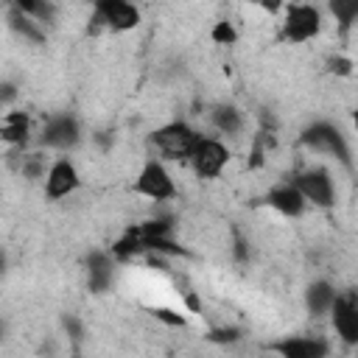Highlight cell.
<instances>
[{"mask_svg": "<svg viewBox=\"0 0 358 358\" xmlns=\"http://www.w3.org/2000/svg\"><path fill=\"white\" fill-rule=\"evenodd\" d=\"M330 11L336 14V20H338V25H341V28H350V25H352V20L358 17V3L336 0V3H330Z\"/></svg>", "mask_w": 358, "mask_h": 358, "instance_id": "cell-23", "label": "cell"}, {"mask_svg": "<svg viewBox=\"0 0 358 358\" xmlns=\"http://www.w3.org/2000/svg\"><path fill=\"white\" fill-rule=\"evenodd\" d=\"M151 313H154V319H159L168 327H185V316L179 310H173V308H154Z\"/></svg>", "mask_w": 358, "mask_h": 358, "instance_id": "cell-24", "label": "cell"}, {"mask_svg": "<svg viewBox=\"0 0 358 358\" xmlns=\"http://www.w3.org/2000/svg\"><path fill=\"white\" fill-rule=\"evenodd\" d=\"M327 313H330V322H333L338 338L347 347H355L358 344V299H355V294L352 291L336 294Z\"/></svg>", "mask_w": 358, "mask_h": 358, "instance_id": "cell-9", "label": "cell"}, {"mask_svg": "<svg viewBox=\"0 0 358 358\" xmlns=\"http://www.w3.org/2000/svg\"><path fill=\"white\" fill-rule=\"evenodd\" d=\"M291 185L299 190V196L305 199V204H313V207H333L336 204V185H333V176L327 168H305L299 171Z\"/></svg>", "mask_w": 358, "mask_h": 358, "instance_id": "cell-4", "label": "cell"}, {"mask_svg": "<svg viewBox=\"0 0 358 358\" xmlns=\"http://www.w3.org/2000/svg\"><path fill=\"white\" fill-rule=\"evenodd\" d=\"M28 134H31V117L28 112H6L3 120H0V140L6 145H11L14 151H22L25 143H28Z\"/></svg>", "mask_w": 358, "mask_h": 358, "instance_id": "cell-14", "label": "cell"}, {"mask_svg": "<svg viewBox=\"0 0 358 358\" xmlns=\"http://www.w3.org/2000/svg\"><path fill=\"white\" fill-rule=\"evenodd\" d=\"M199 137H201V131H196L190 123L171 120V123L159 126L157 131H151V145L157 148V154L162 159H190Z\"/></svg>", "mask_w": 358, "mask_h": 358, "instance_id": "cell-2", "label": "cell"}, {"mask_svg": "<svg viewBox=\"0 0 358 358\" xmlns=\"http://www.w3.org/2000/svg\"><path fill=\"white\" fill-rule=\"evenodd\" d=\"M81 143V126L73 115L62 112V115H50L45 123H42V131H39V145L42 148H50V151H70Z\"/></svg>", "mask_w": 358, "mask_h": 358, "instance_id": "cell-7", "label": "cell"}, {"mask_svg": "<svg viewBox=\"0 0 358 358\" xmlns=\"http://www.w3.org/2000/svg\"><path fill=\"white\" fill-rule=\"evenodd\" d=\"M263 358H277V355H271V352H268V355H263Z\"/></svg>", "mask_w": 358, "mask_h": 358, "instance_id": "cell-33", "label": "cell"}, {"mask_svg": "<svg viewBox=\"0 0 358 358\" xmlns=\"http://www.w3.org/2000/svg\"><path fill=\"white\" fill-rule=\"evenodd\" d=\"M3 336H6V322L0 319V341H3Z\"/></svg>", "mask_w": 358, "mask_h": 358, "instance_id": "cell-32", "label": "cell"}, {"mask_svg": "<svg viewBox=\"0 0 358 358\" xmlns=\"http://www.w3.org/2000/svg\"><path fill=\"white\" fill-rule=\"evenodd\" d=\"M20 173L25 179H45V173H48V157L42 151L20 154Z\"/></svg>", "mask_w": 358, "mask_h": 358, "instance_id": "cell-20", "label": "cell"}, {"mask_svg": "<svg viewBox=\"0 0 358 358\" xmlns=\"http://www.w3.org/2000/svg\"><path fill=\"white\" fill-rule=\"evenodd\" d=\"M112 260H117V263H129V260H134V257H143L145 252H143V243H140V235H137V229L134 227H129L115 243H112Z\"/></svg>", "mask_w": 358, "mask_h": 358, "instance_id": "cell-18", "label": "cell"}, {"mask_svg": "<svg viewBox=\"0 0 358 358\" xmlns=\"http://www.w3.org/2000/svg\"><path fill=\"white\" fill-rule=\"evenodd\" d=\"M271 355L277 358H327L330 344L319 336H285L268 347Z\"/></svg>", "mask_w": 358, "mask_h": 358, "instance_id": "cell-11", "label": "cell"}, {"mask_svg": "<svg viewBox=\"0 0 358 358\" xmlns=\"http://www.w3.org/2000/svg\"><path fill=\"white\" fill-rule=\"evenodd\" d=\"M322 31V8L310 6V3H294L285 6V17H282V39L291 45L308 42Z\"/></svg>", "mask_w": 358, "mask_h": 358, "instance_id": "cell-3", "label": "cell"}, {"mask_svg": "<svg viewBox=\"0 0 358 358\" xmlns=\"http://www.w3.org/2000/svg\"><path fill=\"white\" fill-rule=\"evenodd\" d=\"M8 28L17 34V36H22L25 42H34V45H42L45 42V28L42 25H36L31 17H25L20 8H14V6H8Z\"/></svg>", "mask_w": 358, "mask_h": 358, "instance_id": "cell-17", "label": "cell"}, {"mask_svg": "<svg viewBox=\"0 0 358 358\" xmlns=\"http://www.w3.org/2000/svg\"><path fill=\"white\" fill-rule=\"evenodd\" d=\"M17 98H20V87H17V81L3 78V81H0V106H11Z\"/></svg>", "mask_w": 358, "mask_h": 358, "instance_id": "cell-27", "label": "cell"}, {"mask_svg": "<svg viewBox=\"0 0 358 358\" xmlns=\"http://www.w3.org/2000/svg\"><path fill=\"white\" fill-rule=\"evenodd\" d=\"M243 338V330L241 327H235V324H218V327H213V330H207V341H213V344H238Z\"/></svg>", "mask_w": 358, "mask_h": 358, "instance_id": "cell-21", "label": "cell"}, {"mask_svg": "<svg viewBox=\"0 0 358 358\" xmlns=\"http://www.w3.org/2000/svg\"><path fill=\"white\" fill-rule=\"evenodd\" d=\"M327 70H330V73H336V76H352V59H347V56L336 53V56H330V59H327Z\"/></svg>", "mask_w": 358, "mask_h": 358, "instance_id": "cell-26", "label": "cell"}, {"mask_svg": "<svg viewBox=\"0 0 358 358\" xmlns=\"http://www.w3.org/2000/svg\"><path fill=\"white\" fill-rule=\"evenodd\" d=\"M140 22V8L126 0H98L92 6V28L109 31H131Z\"/></svg>", "mask_w": 358, "mask_h": 358, "instance_id": "cell-6", "label": "cell"}, {"mask_svg": "<svg viewBox=\"0 0 358 358\" xmlns=\"http://www.w3.org/2000/svg\"><path fill=\"white\" fill-rule=\"evenodd\" d=\"M299 145H305V148L313 151V154L333 157V159H338L344 168H352L350 143H347V137L341 134V129L333 126L330 120H316V123L305 126L302 134H299Z\"/></svg>", "mask_w": 358, "mask_h": 358, "instance_id": "cell-1", "label": "cell"}, {"mask_svg": "<svg viewBox=\"0 0 358 358\" xmlns=\"http://www.w3.org/2000/svg\"><path fill=\"white\" fill-rule=\"evenodd\" d=\"M266 204H268L271 210H277L280 215H285V218H299V215L305 213V207H308L305 199L299 196V190H296L291 182H282V185L268 187Z\"/></svg>", "mask_w": 358, "mask_h": 358, "instance_id": "cell-12", "label": "cell"}, {"mask_svg": "<svg viewBox=\"0 0 358 358\" xmlns=\"http://www.w3.org/2000/svg\"><path fill=\"white\" fill-rule=\"evenodd\" d=\"M232 255H235V260H238V263H246V260H249V243H246V238H243L241 232H235Z\"/></svg>", "mask_w": 358, "mask_h": 358, "instance_id": "cell-28", "label": "cell"}, {"mask_svg": "<svg viewBox=\"0 0 358 358\" xmlns=\"http://www.w3.org/2000/svg\"><path fill=\"white\" fill-rule=\"evenodd\" d=\"M210 120H213V129L224 137H238L243 131V123H246L243 112L235 103H215L210 109Z\"/></svg>", "mask_w": 358, "mask_h": 358, "instance_id": "cell-15", "label": "cell"}, {"mask_svg": "<svg viewBox=\"0 0 358 358\" xmlns=\"http://www.w3.org/2000/svg\"><path fill=\"white\" fill-rule=\"evenodd\" d=\"M187 162L193 165V171H196L201 179H215V176H221V171H224L227 162H229V148L224 145V140L201 134Z\"/></svg>", "mask_w": 358, "mask_h": 358, "instance_id": "cell-8", "label": "cell"}, {"mask_svg": "<svg viewBox=\"0 0 358 358\" xmlns=\"http://www.w3.org/2000/svg\"><path fill=\"white\" fill-rule=\"evenodd\" d=\"M92 140L101 145V151H109L112 143H115V140H112V131H98V134H92Z\"/></svg>", "mask_w": 358, "mask_h": 358, "instance_id": "cell-30", "label": "cell"}, {"mask_svg": "<svg viewBox=\"0 0 358 358\" xmlns=\"http://www.w3.org/2000/svg\"><path fill=\"white\" fill-rule=\"evenodd\" d=\"M210 39L215 45H235L238 42V31H235V25L229 20H218L213 25V31H210Z\"/></svg>", "mask_w": 358, "mask_h": 358, "instance_id": "cell-22", "label": "cell"}, {"mask_svg": "<svg viewBox=\"0 0 358 358\" xmlns=\"http://www.w3.org/2000/svg\"><path fill=\"white\" fill-rule=\"evenodd\" d=\"M14 8H20L25 17H31L42 28L56 22V14H59V6L50 0H20V3H14Z\"/></svg>", "mask_w": 358, "mask_h": 358, "instance_id": "cell-19", "label": "cell"}, {"mask_svg": "<svg viewBox=\"0 0 358 358\" xmlns=\"http://www.w3.org/2000/svg\"><path fill=\"white\" fill-rule=\"evenodd\" d=\"M134 193H140V196H145L151 201H171L176 196L173 176H171V171L165 168L162 159L154 157L140 168V173L134 179Z\"/></svg>", "mask_w": 358, "mask_h": 358, "instance_id": "cell-5", "label": "cell"}, {"mask_svg": "<svg viewBox=\"0 0 358 358\" xmlns=\"http://www.w3.org/2000/svg\"><path fill=\"white\" fill-rule=\"evenodd\" d=\"M112 277H115V260L109 252H101V249H92L87 255V285L92 294H103L109 291L112 285Z\"/></svg>", "mask_w": 358, "mask_h": 358, "instance_id": "cell-13", "label": "cell"}, {"mask_svg": "<svg viewBox=\"0 0 358 358\" xmlns=\"http://www.w3.org/2000/svg\"><path fill=\"white\" fill-rule=\"evenodd\" d=\"M336 285L330 280H313L308 288H305V308L310 316H324L336 299Z\"/></svg>", "mask_w": 358, "mask_h": 358, "instance_id": "cell-16", "label": "cell"}, {"mask_svg": "<svg viewBox=\"0 0 358 358\" xmlns=\"http://www.w3.org/2000/svg\"><path fill=\"white\" fill-rule=\"evenodd\" d=\"M185 308H187L190 313H201V299H199V294L185 291Z\"/></svg>", "mask_w": 358, "mask_h": 358, "instance_id": "cell-29", "label": "cell"}, {"mask_svg": "<svg viewBox=\"0 0 358 358\" xmlns=\"http://www.w3.org/2000/svg\"><path fill=\"white\" fill-rule=\"evenodd\" d=\"M6 266H8V257H6V252H3V249H0V274H3V271H6Z\"/></svg>", "mask_w": 358, "mask_h": 358, "instance_id": "cell-31", "label": "cell"}, {"mask_svg": "<svg viewBox=\"0 0 358 358\" xmlns=\"http://www.w3.org/2000/svg\"><path fill=\"white\" fill-rule=\"evenodd\" d=\"M81 185V176L76 171V165L67 159V157H59L48 165V173H45V196L50 201H59V199H67L70 193H76Z\"/></svg>", "mask_w": 358, "mask_h": 358, "instance_id": "cell-10", "label": "cell"}, {"mask_svg": "<svg viewBox=\"0 0 358 358\" xmlns=\"http://www.w3.org/2000/svg\"><path fill=\"white\" fill-rule=\"evenodd\" d=\"M62 324H64V333H67V338L73 341V344H81V338H84V324L73 316V313H67L64 319H62Z\"/></svg>", "mask_w": 358, "mask_h": 358, "instance_id": "cell-25", "label": "cell"}]
</instances>
